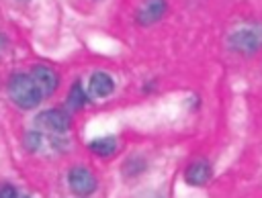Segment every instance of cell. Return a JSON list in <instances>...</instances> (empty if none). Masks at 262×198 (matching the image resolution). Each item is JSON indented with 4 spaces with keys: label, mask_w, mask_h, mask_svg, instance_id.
Returning <instances> with one entry per match:
<instances>
[{
    "label": "cell",
    "mask_w": 262,
    "mask_h": 198,
    "mask_svg": "<svg viewBox=\"0 0 262 198\" xmlns=\"http://www.w3.org/2000/svg\"><path fill=\"white\" fill-rule=\"evenodd\" d=\"M211 176H213V165H211V161H209L207 157H196V159H192V161L186 165V169H184V182H186L188 186H192V188H203V186H207L209 180H211Z\"/></svg>",
    "instance_id": "7"
},
{
    "label": "cell",
    "mask_w": 262,
    "mask_h": 198,
    "mask_svg": "<svg viewBox=\"0 0 262 198\" xmlns=\"http://www.w3.org/2000/svg\"><path fill=\"white\" fill-rule=\"evenodd\" d=\"M168 10V0H143L135 12V22L139 27H154L158 24Z\"/></svg>",
    "instance_id": "5"
},
{
    "label": "cell",
    "mask_w": 262,
    "mask_h": 198,
    "mask_svg": "<svg viewBox=\"0 0 262 198\" xmlns=\"http://www.w3.org/2000/svg\"><path fill=\"white\" fill-rule=\"evenodd\" d=\"M229 51L252 57L262 49V20H242L227 33Z\"/></svg>",
    "instance_id": "1"
},
{
    "label": "cell",
    "mask_w": 262,
    "mask_h": 198,
    "mask_svg": "<svg viewBox=\"0 0 262 198\" xmlns=\"http://www.w3.org/2000/svg\"><path fill=\"white\" fill-rule=\"evenodd\" d=\"M43 145V133L39 129H33V131H27L25 137H23V147L29 151V153H35L39 151Z\"/></svg>",
    "instance_id": "12"
},
{
    "label": "cell",
    "mask_w": 262,
    "mask_h": 198,
    "mask_svg": "<svg viewBox=\"0 0 262 198\" xmlns=\"http://www.w3.org/2000/svg\"><path fill=\"white\" fill-rule=\"evenodd\" d=\"M6 47H8V39H6V37L0 33V55L6 51Z\"/></svg>",
    "instance_id": "14"
},
{
    "label": "cell",
    "mask_w": 262,
    "mask_h": 198,
    "mask_svg": "<svg viewBox=\"0 0 262 198\" xmlns=\"http://www.w3.org/2000/svg\"><path fill=\"white\" fill-rule=\"evenodd\" d=\"M18 2H29V0H18Z\"/></svg>",
    "instance_id": "15"
},
{
    "label": "cell",
    "mask_w": 262,
    "mask_h": 198,
    "mask_svg": "<svg viewBox=\"0 0 262 198\" xmlns=\"http://www.w3.org/2000/svg\"><path fill=\"white\" fill-rule=\"evenodd\" d=\"M115 92V80L108 71H92L90 73V80H88V96L94 98V100H102V98H108L111 94Z\"/></svg>",
    "instance_id": "8"
},
{
    "label": "cell",
    "mask_w": 262,
    "mask_h": 198,
    "mask_svg": "<svg viewBox=\"0 0 262 198\" xmlns=\"http://www.w3.org/2000/svg\"><path fill=\"white\" fill-rule=\"evenodd\" d=\"M88 100H90L88 90H84L82 82L76 80V82L70 86V92H68V98H66V106L76 112V110H82V108L88 104Z\"/></svg>",
    "instance_id": "10"
},
{
    "label": "cell",
    "mask_w": 262,
    "mask_h": 198,
    "mask_svg": "<svg viewBox=\"0 0 262 198\" xmlns=\"http://www.w3.org/2000/svg\"><path fill=\"white\" fill-rule=\"evenodd\" d=\"M147 169V161L141 155H131L123 163V176L125 178H137Z\"/></svg>",
    "instance_id": "11"
},
{
    "label": "cell",
    "mask_w": 262,
    "mask_h": 198,
    "mask_svg": "<svg viewBox=\"0 0 262 198\" xmlns=\"http://www.w3.org/2000/svg\"><path fill=\"white\" fill-rule=\"evenodd\" d=\"M88 151L96 157H113L119 151V141L115 135H104V137H96L88 143Z\"/></svg>",
    "instance_id": "9"
},
{
    "label": "cell",
    "mask_w": 262,
    "mask_h": 198,
    "mask_svg": "<svg viewBox=\"0 0 262 198\" xmlns=\"http://www.w3.org/2000/svg\"><path fill=\"white\" fill-rule=\"evenodd\" d=\"M25 198H29V196H25Z\"/></svg>",
    "instance_id": "16"
},
{
    "label": "cell",
    "mask_w": 262,
    "mask_h": 198,
    "mask_svg": "<svg viewBox=\"0 0 262 198\" xmlns=\"http://www.w3.org/2000/svg\"><path fill=\"white\" fill-rule=\"evenodd\" d=\"M0 198H18V192H16V188L12 184L2 182L0 184Z\"/></svg>",
    "instance_id": "13"
},
{
    "label": "cell",
    "mask_w": 262,
    "mask_h": 198,
    "mask_svg": "<svg viewBox=\"0 0 262 198\" xmlns=\"http://www.w3.org/2000/svg\"><path fill=\"white\" fill-rule=\"evenodd\" d=\"M31 78L35 80V84L39 86V90L43 92V96H53L55 90L59 88V73L51 67V65H45V63H35L31 67Z\"/></svg>",
    "instance_id": "6"
},
{
    "label": "cell",
    "mask_w": 262,
    "mask_h": 198,
    "mask_svg": "<svg viewBox=\"0 0 262 198\" xmlns=\"http://www.w3.org/2000/svg\"><path fill=\"white\" fill-rule=\"evenodd\" d=\"M35 127L39 131H45V133H51L55 137H61V135H66L70 131L72 116L63 108H47V110H41L35 116Z\"/></svg>",
    "instance_id": "3"
},
{
    "label": "cell",
    "mask_w": 262,
    "mask_h": 198,
    "mask_svg": "<svg viewBox=\"0 0 262 198\" xmlns=\"http://www.w3.org/2000/svg\"><path fill=\"white\" fill-rule=\"evenodd\" d=\"M6 92H8L10 102L14 106H18L20 110H33L45 98L43 92L39 90V86L35 84V80L31 78V73H25V71H14L8 78Z\"/></svg>",
    "instance_id": "2"
},
{
    "label": "cell",
    "mask_w": 262,
    "mask_h": 198,
    "mask_svg": "<svg viewBox=\"0 0 262 198\" xmlns=\"http://www.w3.org/2000/svg\"><path fill=\"white\" fill-rule=\"evenodd\" d=\"M68 188H70L72 194H76L80 198H86V196H90V194L96 192L98 180H96V176L92 174L90 167H86V165H74L68 171Z\"/></svg>",
    "instance_id": "4"
}]
</instances>
